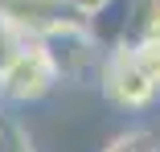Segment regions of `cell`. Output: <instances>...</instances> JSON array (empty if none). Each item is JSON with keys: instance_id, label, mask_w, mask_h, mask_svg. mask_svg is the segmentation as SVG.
I'll return each instance as SVG.
<instances>
[{"instance_id": "cell-6", "label": "cell", "mask_w": 160, "mask_h": 152, "mask_svg": "<svg viewBox=\"0 0 160 152\" xmlns=\"http://www.w3.org/2000/svg\"><path fill=\"white\" fill-rule=\"evenodd\" d=\"M103 152H160V136L148 128H132V132H119Z\"/></svg>"}, {"instance_id": "cell-8", "label": "cell", "mask_w": 160, "mask_h": 152, "mask_svg": "<svg viewBox=\"0 0 160 152\" xmlns=\"http://www.w3.org/2000/svg\"><path fill=\"white\" fill-rule=\"evenodd\" d=\"M136 49V58H140V66H144V74L156 82V90H160V41H127Z\"/></svg>"}, {"instance_id": "cell-7", "label": "cell", "mask_w": 160, "mask_h": 152, "mask_svg": "<svg viewBox=\"0 0 160 152\" xmlns=\"http://www.w3.org/2000/svg\"><path fill=\"white\" fill-rule=\"evenodd\" d=\"M0 152H33L29 132L17 124L12 115H0Z\"/></svg>"}, {"instance_id": "cell-4", "label": "cell", "mask_w": 160, "mask_h": 152, "mask_svg": "<svg viewBox=\"0 0 160 152\" xmlns=\"http://www.w3.org/2000/svg\"><path fill=\"white\" fill-rule=\"evenodd\" d=\"M41 49L49 53V62L62 78H82L94 66V49H99V37L90 33V25H66V29H53V33L37 37Z\"/></svg>"}, {"instance_id": "cell-5", "label": "cell", "mask_w": 160, "mask_h": 152, "mask_svg": "<svg viewBox=\"0 0 160 152\" xmlns=\"http://www.w3.org/2000/svg\"><path fill=\"white\" fill-rule=\"evenodd\" d=\"M123 41H160V0H136Z\"/></svg>"}, {"instance_id": "cell-9", "label": "cell", "mask_w": 160, "mask_h": 152, "mask_svg": "<svg viewBox=\"0 0 160 152\" xmlns=\"http://www.w3.org/2000/svg\"><path fill=\"white\" fill-rule=\"evenodd\" d=\"M66 4H70V8H74V13H82V17H86V21H90V17H94V13H99V8H103V4H107V0H66Z\"/></svg>"}, {"instance_id": "cell-3", "label": "cell", "mask_w": 160, "mask_h": 152, "mask_svg": "<svg viewBox=\"0 0 160 152\" xmlns=\"http://www.w3.org/2000/svg\"><path fill=\"white\" fill-rule=\"evenodd\" d=\"M0 21L17 29L21 37H45L66 25H90L66 0H0Z\"/></svg>"}, {"instance_id": "cell-1", "label": "cell", "mask_w": 160, "mask_h": 152, "mask_svg": "<svg viewBox=\"0 0 160 152\" xmlns=\"http://www.w3.org/2000/svg\"><path fill=\"white\" fill-rule=\"evenodd\" d=\"M58 82V70L37 37H21L17 49L0 62V99L8 103H37Z\"/></svg>"}, {"instance_id": "cell-2", "label": "cell", "mask_w": 160, "mask_h": 152, "mask_svg": "<svg viewBox=\"0 0 160 152\" xmlns=\"http://www.w3.org/2000/svg\"><path fill=\"white\" fill-rule=\"evenodd\" d=\"M99 86H103V95L115 107H123V111H140V107H148L160 95L156 82L144 74L136 49L127 45V41L107 45V58H103V66H99Z\"/></svg>"}]
</instances>
